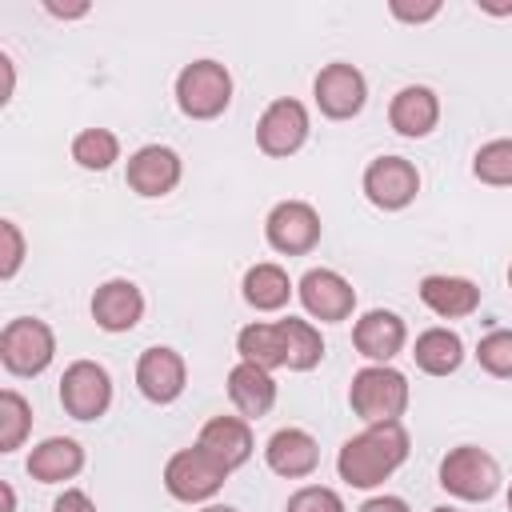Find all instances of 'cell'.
Returning a JSON list of instances; mask_svg holds the SVG:
<instances>
[{"label":"cell","mask_w":512,"mask_h":512,"mask_svg":"<svg viewBox=\"0 0 512 512\" xmlns=\"http://www.w3.org/2000/svg\"><path fill=\"white\" fill-rule=\"evenodd\" d=\"M464 340L460 332H452L448 324H436V328H424L416 340H412V360L424 376H452L460 372L464 364Z\"/></svg>","instance_id":"24"},{"label":"cell","mask_w":512,"mask_h":512,"mask_svg":"<svg viewBox=\"0 0 512 512\" xmlns=\"http://www.w3.org/2000/svg\"><path fill=\"white\" fill-rule=\"evenodd\" d=\"M408 452H412V436H408L404 420L364 424L356 436H348L340 444V452H336V476L348 488L372 492V488H380L388 476H396L404 468Z\"/></svg>","instance_id":"1"},{"label":"cell","mask_w":512,"mask_h":512,"mask_svg":"<svg viewBox=\"0 0 512 512\" xmlns=\"http://www.w3.org/2000/svg\"><path fill=\"white\" fill-rule=\"evenodd\" d=\"M508 512H512V484H508Z\"/></svg>","instance_id":"41"},{"label":"cell","mask_w":512,"mask_h":512,"mask_svg":"<svg viewBox=\"0 0 512 512\" xmlns=\"http://www.w3.org/2000/svg\"><path fill=\"white\" fill-rule=\"evenodd\" d=\"M324 236V220L308 200H276L264 216V240L280 256H308Z\"/></svg>","instance_id":"9"},{"label":"cell","mask_w":512,"mask_h":512,"mask_svg":"<svg viewBox=\"0 0 512 512\" xmlns=\"http://www.w3.org/2000/svg\"><path fill=\"white\" fill-rule=\"evenodd\" d=\"M416 296L440 320H464L480 308V284L468 276H448V272H428L416 284Z\"/></svg>","instance_id":"20"},{"label":"cell","mask_w":512,"mask_h":512,"mask_svg":"<svg viewBox=\"0 0 512 512\" xmlns=\"http://www.w3.org/2000/svg\"><path fill=\"white\" fill-rule=\"evenodd\" d=\"M296 296L308 320H320V324H344L356 312V288L336 268H308L296 280Z\"/></svg>","instance_id":"12"},{"label":"cell","mask_w":512,"mask_h":512,"mask_svg":"<svg viewBox=\"0 0 512 512\" xmlns=\"http://www.w3.org/2000/svg\"><path fill=\"white\" fill-rule=\"evenodd\" d=\"M228 476L232 472L220 460H212L200 444L180 448L164 460V492L180 504H212Z\"/></svg>","instance_id":"6"},{"label":"cell","mask_w":512,"mask_h":512,"mask_svg":"<svg viewBox=\"0 0 512 512\" xmlns=\"http://www.w3.org/2000/svg\"><path fill=\"white\" fill-rule=\"evenodd\" d=\"M388 124L404 140H424L440 124V96L428 84H404L388 100Z\"/></svg>","instance_id":"19"},{"label":"cell","mask_w":512,"mask_h":512,"mask_svg":"<svg viewBox=\"0 0 512 512\" xmlns=\"http://www.w3.org/2000/svg\"><path fill=\"white\" fill-rule=\"evenodd\" d=\"M312 100H316L324 120H352L368 104V76L348 60H332L316 72Z\"/></svg>","instance_id":"11"},{"label":"cell","mask_w":512,"mask_h":512,"mask_svg":"<svg viewBox=\"0 0 512 512\" xmlns=\"http://www.w3.org/2000/svg\"><path fill=\"white\" fill-rule=\"evenodd\" d=\"M144 308H148V304H144V292H140V284L128 280V276L104 280V284L92 292V300H88V312H92L96 328L108 332V336L132 332V328L144 320Z\"/></svg>","instance_id":"15"},{"label":"cell","mask_w":512,"mask_h":512,"mask_svg":"<svg viewBox=\"0 0 512 512\" xmlns=\"http://www.w3.org/2000/svg\"><path fill=\"white\" fill-rule=\"evenodd\" d=\"M264 464L284 480H308L320 468V444L308 428H276L264 444Z\"/></svg>","instance_id":"17"},{"label":"cell","mask_w":512,"mask_h":512,"mask_svg":"<svg viewBox=\"0 0 512 512\" xmlns=\"http://www.w3.org/2000/svg\"><path fill=\"white\" fill-rule=\"evenodd\" d=\"M88 456H84V444L72 440V436H48L40 444H32L24 468L36 484H68L84 472Z\"/></svg>","instance_id":"21"},{"label":"cell","mask_w":512,"mask_h":512,"mask_svg":"<svg viewBox=\"0 0 512 512\" xmlns=\"http://www.w3.org/2000/svg\"><path fill=\"white\" fill-rule=\"evenodd\" d=\"M0 496H4V508L0 512H16V492H12L8 480H0Z\"/></svg>","instance_id":"37"},{"label":"cell","mask_w":512,"mask_h":512,"mask_svg":"<svg viewBox=\"0 0 512 512\" xmlns=\"http://www.w3.org/2000/svg\"><path fill=\"white\" fill-rule=\"evenodd\" d=\"M508 288H512V264H508Z\"/></svg>","instance_id":"42"},{"label":"cell","mask_w":512,"mask_h":512,"mask_svg":"<svg viewBox=\"0 0 512 512\" xmlns=\"http://www.w3.org/2000/svg\"><path fill=\"white\" fill-rule=\"evenodd\" d=\"M312 136V116L304 100L296 96H276L260 116H256V148L268 160H288L296 156Z\"/></svg>","instance_id":"7"},{"label":"cell","mask_w":512,"mask_h":512,"mask_svg":"<svg viewBox=\"0 0 512 512\" xmlns=\"http://www.w3.org/2000/svg\"><path fill=\"white\" fill-rule=\"evenodd\" d=\"M180 180H184V160H180V152L168 148V144H144V148H136V152L128 156V164H124V184H128V192H136V196H144V200H160V196L176 192Z\"/></svg>","instance_id":"13"},{"label":"cell","mask_w":512,"mask_h":512,"mask_svg":"<svg viewBox=\"0 0 512 512\" xmlns=\"http://www.w3.org/2000/svg\"><path fill=\"white\" fill-rule=\"evenodd\" d=\"M364 200L380 212H404L420 196V168L408 156H376L360 176Z\"/></svg>","instance_id":"10"},{"label":"cell","mask_w":512,"mask_h":512,"mask_svg":"<svg viewBox=\"0 0 512 512\" xmlns=\"http://www.w3.org/2000/svg\"><path fill=\"white\" fill-rule=\"evenodd\" d=\"M236 352L244 364H256L264 372L284 368V332L280 320H252L236 332Z\"/></svg>","instance_id":"25"},{"label":"cell","mask_w":512,"mask_h":512,"mask_svg":"<svg viewBox=\"0 0 512 512\" xmlns=\"http://www.w3.org/2000/svg\"><path fill=\"white\" fill-rule=\"evenodd\" d=\"M200 512H240V508H232V504H216V500H212V504H200Z\"/></svg>","instance_id":"39"},{"label":"cell","mask_w":512,"mask_h":512,"mask_svg":"<svg viewBox=\"0 0 512 512\" xmlns=\"http://www.w3.org/2000/svg\"><path fill=\"white\" fill-rule=\"evenodd\" d=\"M356 512H412L408 508V500L404 496H392V492H376V496H368Z\"/></svg>","instance_id":"35"},{"label":"cell","mask_w":512,"mask_h":512,"mask_svg":"<svg viewBox=\"0 0 512 512\" xmlns=\"http://www.w3.org/2000/svg\"><path fill=\"white\" fill-rule=\"evenodd\" d=\"M240 296L252 312H280L288 308V300L296 296V284L288 280V272L276 260H260L244 272L240 280Z\"/></svg>","instance_id":"23"},{"label":"cell","mask_w":512,"mask_h":512,"mask_svg":"<svg viewBox=\"0 0 512 512\" xmlns=\"http://www.w3.org/2000/svg\"><path fill=\"white\" fill-rule=\"evenodd\" d=\"M436 480L440 488L452 496V500H464V504H484L500 492L504 484V472H500V460L480 448V444H456L444 452L440 468H436Z\"/></svg>","instance_id":"3"},{"label":"cell","mask_w":512,"mask_h":512,"mask_svg":"<svg viewBox=\"0 0 512 512\" xmlns=\"http://www.w3.org/2000/svg\"><path fill=\"white\" fill-rule=\"evenodd\" d=\"M280 332H284V368L288 372H312L324 360V336H320V328L312 320L284 316Z\"/></svg>","instance_id":"26"},{"label":"cell","mask_w":512,"mask_h":512,"mask_svg":"<svg viewBox=\"0 0 512 512\" xmlns=\"http://www.w3.org/2000/svg\"><path fill=\"white\" fill-rule=\"evenodd\" d=\"M136 388L148 404H176L188 388V360L168 344L144 348L136 356Z\"/></svg>","instance_id":"14"},{"label":"cell","mask_w":512,"mask_h":512,"mask_svg":"<svg viewBox=\"0 0 512 512\" xmlns=\"http://www.w3.org/2000/svg\"><path fill=\"white\" fill-rule=\"evenodd\" d=\"M440 0H428V4H404V0H388V12L396 16V20H404V24H428V20H436L440 16Z\"/></svg>","instance_id":"33"},{"label":"cell","mask_w":512,"mask_h":512,"mask_svg":"<svg viewBox=\"0 0 512 512\" xmlns=\"http://www.w3.org/2000/svg\"><path fill=\"white\" fill-rule=\"evenodd\" d=\"M56 360V332L40 316H16L0 328V364L8 376L32 380Z\"/></svg>","instance_id":"5"},{"label":"cell","mask_w":512,"mask_h":512,"mask_svg":"<svg viewBox=\"0 0 512 512\" xmlns=\"http://www.w3.org/2000/svg\"><path fill=\"white\" fill-rule=\"evenodd\" d=\"M224 388H228V400H232L236 416H244V420L268 416V412L276 408V392H280L272 372H264V368H256V364H244V360H236V364L228 368Z\"/></svg>","instance_id":"22"},{"label":"cell","mask_w":512,"mask_h":512,"mask_svg":"<svg viewBox=\"0 0 512 512\" xmlns=\"http://www.w3.org/2000/svg\"><path fill=\"white\" fill-rule=\"evenodd\" d=\"M28 432H32V404L16 388H4L0 392V452L8 456L24 448Z\"/></svg>","instance_id":"29"},{"label":"cell","mask_w":512,"mask_h":512,"mask_svg":"<svg viewBox=\"0 0 512 512\" xmlns=\"http://www.w3.org/2000/svg\"><path fill=\"white\" fill-rule=\"evenodd\" d=\"M172 92H176V108L188 120H216L232 104V72L220 60L200 56L176 72Z\"/></svg>","instance_id":"4"},{"label":"cell","mask_w":512,"mask_h":512,"mask_svg":"<svg viewBox=\"0 0 512 512\" xmlns=\"http://www.w3.org/2000/svg\"><path fill=\"white\" fill-rule=\"evenodd\" d=\"M72 160L84 172H108L120 160V136L112 128H80L72 136Z\"/></svg>","instance_id":"27"},{"label":"cell","mask_w":512,"mask_h":512,"mask_svg":"<svg viewBox=\"0 0 512 512\" xmlns=\"http://www.w3.org/2000/svg\"><path fill=\"white\" fill-rule=\"evenodd\" d=\"M44 12L56 16V20H80V16H88L92 8H88V4H72V8H68V4H52V0H44Z\"/></svg>","instance_id":"36"},{"label":"cell","mask_w":512,"mask_h":512,"mask_svg":"<svg viewBox=\"0 0 512 512\" xmlns=\"http://www.w3.org/2000/svg\"><path fill=\"white\" fill-rule=\"evenodd\" d=\"M284 512H348V504H344V496H340L336 488H328V484H300V488L288 496Z\"/></svg>","instance_id":"31"},{"label":"cell","mask_w":512,"mask_h":512,"mask_svg":"<svg viewBox=\"0 0 512 512\" xmlns=\"http://www.w3.org/2000/svg\"><path fill=\"white\" fill-rule=\"evenodd\" d=\"M480 12H492V16H512V4H488V0H476Z\"/></svg>","instance_id":"38"},{"label":"cell","mask_w":512,"mask_h":512,"mask_svg":"<svg viewBox=\"0 0 512 512\" xmlns=\"http://www.w3.org/2000/svg\"><path fill=\"white\" fill-rule=\"evenodd\" d=\"M472 176L488 188H512V136L484 140L472 156Z\"/></svg>","instance_id":"28"},{"label":"cell","mask_w":512,"mask_h":512,"mask_svg":"<svg viewBox=\"0 0 512 512\" xmlns=\"http://www.w3.org/2000/svg\"><path fill=\"white\" fill-rule=\"evenodd\" d=\"M476 364L496 376V380H512V328H492L476 340Z\"/></svg>","instance_id":"30"},{"label":"cell","mask_w":512,"mask_h":512,"mask_svg":"<svg viewBox=\"0 0 512 512\" xmlns=\"http://www.w3.org/2000/svg\"><path fill=\"white\" fill-rule=\"evenodd\" d=\"M0 240H4V248H0V280L8 284V280H16V272H20L24 256H28V240H24L20 224L8 220V216L0 220Z\"/></svg>","instance_id":"32"},{"label":"cell","mask_w":512,"mask_h":512,"mask_svg":"<svg viewBox=\"0 0 512 512\" xmlns=\"http://www.w3.org/2000/svg\"><path fill=\"white\" fill-rule=\"evenodd\" d=\"M352 348L368 364H392L408 348V324L392 308H368L352 324Z\"/></svg>","instance_id":"16"},{"label":"cell","mask_w":512,"mask_h":512,"mask_svg":"<svg viewBox=\"0 0 512 512\" xmlns=\"http://www.w3.org/2000/svg\"><path fill=\"white\" fill-rule=\"evenodd\" d=\"M196 444H200L212 460H220L228 472H236V468H244V464L252 460V452H256L252 420H244V416H212V420L200 424Z\"/></svg>","instance_id":"18"},{"label":"cell","mask_w":512,"mask_h":512,"mask_svg":"<svg viewBox=\"0 0 512 512\" xmlns=\"http://www.w3.org/2000/svg\"><path fill=\"white\" fill-rule=\"evenodd\" d=\"M52 512H96V500H92L84 488H64V492L52 500Z\"/></svg>","instance_id":"34"},{"label":"cell","mask_w":512,"mask_h":512,"mask_svg":"<svg viewBox=\"0 0 512 512\" xmlns=\"http://www.w3.org/2000/svg\"><path fill=\"white\" fill-rule=\"evenodd\" d=\"M56 396H60L64 416L92 424L112 408V372L100 360H72L60 376Z\"/></svg>","instance_id":"8"},{"label":"cell","mask_w":512,"mask_h":512,"mask_svg":"<svg viewBox=\"0 0 512 512\" xmlns=\"http://www.w3.org/2000/svg\"><path fill=\"white\" fill-rule=\"evenodd\" d=\"M428 512H460V508H452V504H440V508H428Z\"/></svg>","instance_id":"40"},{"label":"cell","mask_w":512,"mask_h":512,"mask_svg":"<svg viewBox=\"0 0 512 512\" xmlns=\"http://www.w3.org/2000/svg\"><path fill=\"white\" fill-rule=\"evenodd\" d=\"M412 404V384L396 364H364L360 372H352L348 384V408L364 420V424H392L404 420Z\"/></svg>","instance_id":"2"}]
</instances>
